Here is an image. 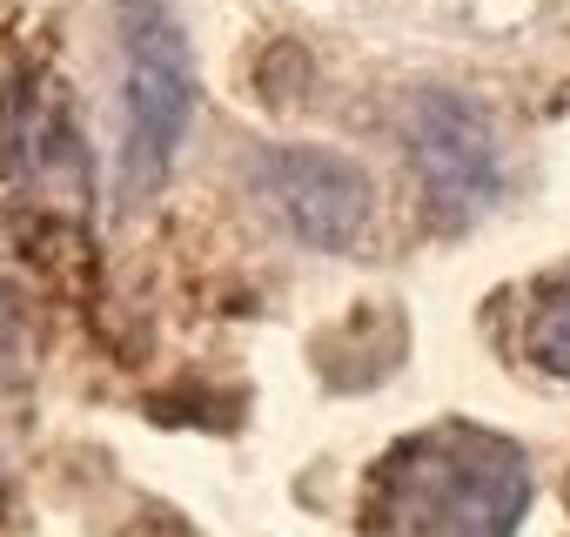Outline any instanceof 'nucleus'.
I'll use <instances>...</instances> for the list:
<instances>
[{
    "mask_svg": "<svg viewBox=\"0 0 570 537\" xmlns=\"http://www.w3.org/2000/svg\"><path fill=\"white\" fill-rule=\"evenodd\" d=\"M530 504V470L517 443L483 430L410 437L370 484V517L383 537H510Z\"/></svg>",
    "mask_w": 570,
    "mask_h": 537,
    "instance_id": "f257e3e1",
    "label": "nucleus"
},
{
    "mask_svg": "<svg viewBox=\"0 0 570 537\" xmlns=\"http://www.w3.org/2000/svg\"><path fill=\"white\" fill-rule=\"evenodd\" d=\"M121 48H128V88H121V188L148 202L195 115V61L181 28L168 21L161 0H121Z\"/></svg>",
    "mask_w": 570,
    "mask_h": 537,
    "instance_id": "f03ea898",
    "label": "nucleus"
},
{
    "mask_svg": "<svg viewBox=\"0 0 570 537\" xmlns=\"http://www.w3.org/2000/svg\"><path fill=\"white\" fill-rule=\"evenodd\" d=\"M410 162H416V182H423V202L443 228H463L476 222L490 202H497V128L490 115L470 101V95H450V88H430L410 101Z\"/></svg>",
    "mask_w": 570,
    "mask_h": 537,
    "instance_id": "7ed1b4c3",
    "label": "nucleus"
},
{
    "mask_svg": "<svg viewBox=\"0 0 570 537\" xmlns=\"http://www.w3.org/2000/svg\"><path fill=\"white\" fill-rule=\"evenodd\" d=\"M255 195L309 248H350L370 222V182L356 162L323 148H275L255 162Z\"/></svg>",
    "mask_w": 570,
    "mask_h": 537,
    "instance_id": "20e7f679",
    "label": "nucleus"
},
{
    "mask_svg": "<svg viewBox=\"0 0 570 537\" xmlns=\"http://www.w3.org/2000/svg\"><path fill=\"white\" fill-rule=\"evenodd\" d=\"M0 168L21 188L55 195V202H81L88 188V155L75 141L68 101L55 95L48 75H21L0 101Z\"/></svg>",
    "mask_w": 570,
    "mask_h": 537,
    "instance_id": "39448f33",
    "label": "nucleus"
},
{
    "mask_svg": "<svg viewBox=\"0 0 570 537\" xmlns=\"http://www.w3.org/2000/svg\"><path fill=\"white\" fill-rule=\"evenodd\" d=\"M530 357H537L550 377L570 383V290H557V296L537 303V316H530Z\"/></svg>",
    "mask_w": 570,
    "mask_h": 537,
    "instance_id": "423d86ee",
    "label": "nucleus"
},
{
    "mask_svg": "<svg viewBox=\"0 0 570 537\" xmlns=\"http://www.w3.org/2000/svg\"><path fill=\"white\" fill-rule=\"evenodd\" d=\"M14 363V303H8V283H0V370Z\"/></svg>",
    "mask_w": 570,
    "mask_h": 537,
    "instance_id": "0eeeda50",
    "label": "nucleus"
}]
</instances>
